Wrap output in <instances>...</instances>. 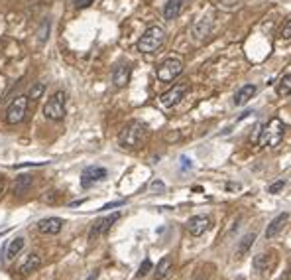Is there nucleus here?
Instances as JSON below:
<instances>
[{
	"label": "nucleus",
	"instance_id": "f257e3e1",
	"mask_svg": "<svg viewBox=\"0 0 291 280\" xmlns=\"http://www.w3.org/2000/svg\"><path fill=\"white\" fill-rule=\"evenodd\" d=\"M148 138V128L140 121H130L118 134V144L122 148H138Z\"/></svg>",
	"mask_w": 291,
	"mask_h": 280
},
{
	"label": "nucleus",
	"instance_id": "f03ea898",
	"mask_svg": "<svg viewBox=\"0 0 291 280\" xmlns=\"http://www.w3.org/2000/svg\"><path fill=\"white\" fill-rule=\"evenodd\" d=\"M164 42H165L164 28L162 26H150L142 34V38L138 39V50L142 53H153V51H158L164 46Z\"/></svg>",
	"mask_w": 291,
	"mask_h": 280
},
{
	"label": "nucleus",
	"instance_id": "7ed1b4c3",
	"mask_svg": "<svg viewBox=\"0 0 291 280\" xmlns=\"http://www.w3.org/2000/svg\"><path fill=\"white\" fill-rule=\"evenodd\" d=\"M283 132H285L283 123L279 118H272L266 127H262L256 144H260V146H278L283 140Z\"/></svg>",
	"mask_w": 291,
	"mask_h": 280
},
{
	"label": "nucleus",
	"instance_id": "20e7f679",
	"mask_svg": "<svg viewBox=\"0 0 291 280\" xmlns=\"http://www.w3.org/2000/svg\"><path fill=\"white\" fill-rule=\"evenodd\" d=\"M65 101H67V97H65L63 91H55L50 99H48L46 107H43L46 118H50V121H61L65 116Z\"/></svg>",
	"mask_w": 291,
	"mask_h": 280
},
{
	"label": "nucleus",
	"instance_id": "39448f33",
	"mask_svg": "<svg viewBox=\"0 0 291 280\" xmlns=\"http://www.w3.org/2000/svg\"><path fill=\"white\" fill-rule=\"evenodd\" d=\"M181 71H183V64H181V59L177 57H169V59H164L162 64L158 65V79L160 81H173V79H177L181 75Z\"/></svg>",
	"mask_w": 291,
	"mask_h": 280
},
{
	"label": "nucleus",
	"instance_id": "423d86ee",
	"mask_svg": "<svg viewBox=\"0 0 291 280\" xmlns=\"http://www.w3.org/2000/svg\"><path fill=\"white\" fill-rule=\"evenodd\" d=\"M28 101H30L28 95H20V97H16V99L10 103V107H8V111H6V123H8V125H18V123L24 121L26 111H28Z\"/></svg>",
	"mask_w": 291,
	"mask_h": 280
},
{
	"label": "nucleus",
	"instance_id": "0eeeda50",
	"mask_svg": "<svg viewBox=\"0 0 291 280\" xmlns=\"http://www.w3.org/2000/svg\"><path fill=\"white\" fill-rule=\"evenodd\" d=\"M191 85H187V83H179V85H173L169 91H165L164 95L160 97V103L164 105L165 109H171V107H175L187 93H189Z\"/></svg>",
	"mask_w": 291,
	"mask_h": 280
},
{
	"label": "nucleus",
	"instance_id": "6e6552de",
	"mask_svg": "<svg viewBox=\"0 0 291 280\" xmlns=\"http://www.w3.org/2000/svg\"><path fill=\"white\" fill-rule=\"evenodd\" d=\"M106 176H108L106 168H102V166H89V168H85V170H83V174H81V186L87 190V188H91V186H95V184L102 182Z\"/></svg>",
	"mask_w": 291,
	"mask_h": 280
},
{
	"label": "nucleus",
	"instance_id": "1a4fd4ad",
	"mask_svg": "<svg viewBox=\"0 0 291 280\" xmlns=\"http://www.w3.org/2000/svg\"><path fill=\"white\" fill-rule=\"evenodd\" d=\"M120 219V213H113V215L108 217H102V219H97L95 223H93V227L89 231V239L91 241H95V239H99L101 235H104L106 231L110 229L114 225V221H118Z\"/></svg>",
	"mask_w": 291,
	"mask_h": 280
},
{
	"label": "nucleus",
	"instance_id": "9d476101",
	"mask_svg": "<svg viewBox=\"0 0 291 280\" xmlns=\"http://www.w3.org/2000/svg\"><path fill=\"white\" fill-rule=\"evenodd\" d=\"M211 30H213V20H211L209 16H205V18H201L197 24L193 26V30H191V38H193V42H203V39L209 38Z\"/></svg>",
	"mask_w": 291,
	"mask_h": 280
},
{
	"label": "nucleus",
	"instance_id": "9b49d317",
	"mask_svg": "<svg viewBox=\"0 0 291 280\" xmlns=\"http://www.w3.org/2000/svg\"><path fill=\"white\" fill-rule=\"evenodd\" d=\"M211 227V219L207 215H197V217H191L189 223H187V231H189L193 237H201L205 235L207 231Z\"/></svg>",
	"mask_w": 291,
	"mask_h": 280
},
{
	"label": "nucleus",
	"instance_id": "f8f14e48",
	"mask_svg": "<svg viewBox=\"0 0 291 280\" xmlns=\"http://www.w3.org/2000/svg\"><path fill=\"white\" fill-rule=\"evenodd\" d=\"M63 227V219L59 217H46L38 223V231L43 235H57Z\"/></svg>",
	"mask_w": 291,
	"mask_h": 280
},
{
	"label": "nucleus",
	"instance_id": "ddd939ff",
	"mask_svg": "<svg viewBox=\"0 0 291 280\" xmlns=\"http://www.w3.org/2000/svg\"><path fill=\"white\" fill-rule=\"evenodd\" d=\"M130 73H132V69H130V65H128V64H118V65H116V67H114V71H113L114 87H118V89L126 87L128 81H130Z\"/></svg>",
	"mask_w": 291,
	"mask_h": 280
},
{
	"label": "nucleus",
	"instance_id": "4468645a",
	"mask_svg": "<svg viewBox=\"0 0 291 280\" xmlns=\"http://www.w3.org/2000/svg\"><path fill=\"white\" fill-rule=\"evenodd\" d=\"M289 221V213L287 211H283V213H279L270 225H267V229H266V239H274V237H278L279 235V231L285 227V223Z\"/></svg>",
	"mask_w": 291,
	"mask_h": 280
},
{
	"label": "nucleus",
	"instance_id": "2eb2a0df",
	"mask_svg": "<svg viewBox=\"0 0 291 280\" xmlns=\"http://www.w3.org/2000/svg\"><path fill=\"white\" fill-rule=\"evenodd\" d=\"M254 95H256V85H244L242 89L236 91V95H234V105L240 107V105L250 101Z\"/></svg>",
	"mask_w": 291,
	"mask_h": 280
},
{
	"label": "nucleus",
	"instance_id": "dca6fc26",
	"mask_svg": "<svg viewBox=\"0 0 291 280\" xmlns=\"http://www.w3.org/2000/svg\"><path fill=\"white\" fill-rule=\"evenodd\" d=\"M181 6H183V0H167L164 6V18L165 20H173L177 18L181 12Z\"/></svg>",
	"mask_w": 291,
	"mask_h": 280
},
{
	"label": "nucleus",
	"instance_id": "f3484780",
	"mask_svg": "<svg viewBox=\"0 0 291 280\" xmlns=\"http://www.w3.org/2000/svg\"><path fill=\"white\" fill-rule=\"evenodd\" d=\"M32 182H34V178H32V176H28V174H26V176H18L16 182H14V186H12L14 195H22V193H26V191L30 190Z\"/></svg>",
	"mask_w": 291,
	"mask_h": 280
},
{
	"label": "nucleus",
	"instance_id": "a211bd4d",
	"mask_svg": "<svg viewBox=\"0 0 291 280\" xmlns=\"http://www.w3.org/2000/svg\"><path fill=\"white\" fill-rule=\"evenodd\" d=\"M41 267V256L36 255V253H32V255L26 258V263L20 267V272L22 274H30V272H34V270H38Z\"/></svg>",
	"mask_w": 291,
	"mask_h": 280
},
{
	"label": "nucleus",
	"instance_id": "6ab92c4d",
	"mask_svg": "<svg viewBox=\"0 0 291 280\" xmlns=\"http://www.w3.org/2000/svg\"><path fill=\"white\" fill-rule=\"evenodd\" d=\"M24 245H26L24 237H16V239H12V241L8 243V247H6V261H12L14 256L24 249Z\"/></svg>",
	"mask_w": 291,
	"mask_h": 280
},
{
	"label": "nucleus",
	"instance_id": "aec40b11",
	"mask_svg": "<svg viewBox=\"0 0 291 280\" xmlns=\"http://www.w3.org/2000/svg\"><path fill=\"white\" fill-rule=\"evenodd\" d=\"M169 268H171V256H164L162 261H160V265H158V268H155V280H162L165 278L167 274H169Z\"/></svg>",
	"mask_w": 291,
	"mask_h": 280
},
{
	"label": "nucleus",
	"instance_id": "412c9836",
	"mask_svg": "<svg viewBox=\"0 0 291 280\" xmlns=\"http://www.w3.org/2000/svg\"><path fill=\"white\" fill-rule=\"evenodd\" d=\"M276 93L279 97H285V95H291V73L283 75L279 79L278 87H276Z\"/></svg>",
	"mask_w": 291,
	"mask_h": 280
},
{
	"label": "nucleus",
	"instance_id": "4be33fe9",
	"mask_svg": "<svg viewBox=\"0 0 291 280\" xmlns=\"http://www.w3.org/2000/svg\"><path fill=\"white\" fill-rule=\"evenodd\" d=\"M254 241H256V235H254V233L246 235V237H244V239L240 241V245H238V251H236V253H238V255H244V253H248V251H250V247L254 245Z\"/></svg>",
	"mask_w": 291,
	"mask_h": 280
},
{
	"label": "nucleus",
	"instance_id": "5701e85b",
	"mask_svg": "<svg viewBox=\"0 0 291 280\" xmlns=\"http://www.w3.org/2000/svg\"><path fill=\"white\" fill-rule=\"evenodd\" d=\"M267 267H270V256L267 255H260L254 258V268L258 270V272H264V270H267Z\"/></svg>",
	"mask_w": 291,
	"mask_h": 280
},
{
	"label": "nucleus",
	"instance_id": "b1692460",
	"mask_svg": "<svg viewBox=\"0 0 291 280\" xmlns=\"http://www.w3.org/2000/svg\"><path fill=\"white\" fill-rule=\"evenodd\" d=\"M150 270H153L152 261H150V258H144V261H142V265H140L138 274H136V276H138V278H144V276H146V274H148Z\"/></svg>",
	"mask_w": 291,
	"mask_h": 280
},
{
	"label": "nucleus",
	"instance_id": "393cba45",
	"mask_svg": "<svg viewBox=\"0 0 291 280\" xmlns=\"http://www.w3.org/2000/svg\"><path fill=\"white\" fill-rule=\"evenodd\" d=\"M43 91H46V85H43V83H36V85H34L32 89H30V93H28V97L36 101V99H39V97L43 95Z\"/></svg>",
	"mask_w": 291,
	"mask_h": 280
},
{
	"label": "nucleus",
	"instance_id": "a878e982",
	"mask_svg": "<svg viewBox=\"0 0 291 280\" xmlns=\"http://www.w3.org/2000/svg\"><path fill=\"white\" fill-rule=\"evenodd\" d=\"M48 36H50V20H43V24H41V28L38 30V39L43 44L46 39H48Z\"/></svg>",
	"mask_w": 291,
	"mask_h": 280
},
{
	"label": "nucleus",
	"instance_id": "bb28decb",
	"mask_svg": "<svg viewBox=\"0 0 291 280\" xmlns=\"http://www.w3.org/2000/svg\"><path fill=\"white\" fill-rule=\"evenodd\" d=\"M283 188H285V179H278L276 184H272V186L267 188V191H270V193H279Z\"/></svg>",
	"mask_w": 291,
	"mask_h": 280
},
{
	"label": "nucleus",
	"instance_id": "cd10ccee",
	"mask_svg": "<svg viewBox=\"0 0 291 280\" xmlns=\"http://www.w3.org/2000/svg\"><path fill=\"white\" fill-rule=\"evenodd\" d=\"M150 191H153V193H162V191H165V184L164 182H160V179H155V182L150 184Z\"/></svg>",
	"mask_w": 291,
	"mask_h": 280
},
{
	"label": "nucleus",
	"instance_id": "c85d7f7f",
	"mask_svg": "<svg viewBox=\"0 0 291 280\" xmlns=\"http://www.w3.org/2000/svg\"><path fill=\"white\" fill-rule=\"evenodd\" d=\"M69 2H71L75 8H87V6H91L95 0H69Z\"/></svg>",
	"mask_w": 291,
	"mask_h": 280
},
{
	"label": "nucleus",
	"instance_id": "c756f323",
	"mask_svg": "<svg viewBox=\"0 0 291 280\" xmlns=\"http://www.w3.org/2000/svg\"><path fill=\"white\" fill-rule=\"evenodd\" d=\"M279 38H281V39H289L291 38V20L285 26H283V30L279 32Z\"/></svg>",
	"mask_w": 291,
	"mask_h": 280
},
{
	"label": "nucleus",
	"instance_id": "7c9ffc66",
	"mask_svg": "<svg viewBox=\"0 0 291 280\" xmlns=\"http://www.w3.org/2000/svg\"><path fill=\"white\" fill-rule=\"evenodd\" d=\"M118 205H124V199H120V202H113V204L102 205V209H113V207H118Z\"/></svg>",
	"mask_w": 291,
	"mask_h": 280
},
{
	"label": "nucleus",
	"instance_id": "2f4dec72",
	"mask_svg": "<svg viewBox=\"0 0 291 280\" xmlns=\"http://www.w3.org/2000/svg\"><path fill=\"white\" fill-rule=\"evenodd\" d=\"M278 280H291V268H287V270H285Z\"/></svg>",
	"mask_w": 291,
	"mask_h": 280
},
{
	"label": "nucleus",
	"instance_id": "473e14b6",
	"mask_svg": "<svg viewBox=\"0 0 291 280\" xmlns=\"http://www.w3.org/2000/svg\"><path fill=\"white\" fill-rule=\"evenodd\" d=\"M181 164H183V168H187V170H189V168H191V160L187 158V156H183V158H181Z\"/></svg>",
	"mask_w": 291,
	"mask_h": 280
},
{
	"label": "nucleus",
	"instance_id": "72a5a7b5",
	"mask_svg": "<svg viewBox=\"0 0 291 280\" xmlns=\"http://www.w3.org/2000/svg\"><path fill=\"white\" fill-rule=\"evenodd\" d=\"M99 278V270H93V272H91V276L87 280H97Z\"/></svg>",
	"mask_w": 291,
	"mask_h": 280
},
{
	"label": "nucleus",
	"instance_id": "f704fd0d",
	"mask_svg": "<svg viewBox=\"0 0 291 280\" xmlns=\"http://www.w3.org/2000/svg\"><path fill=\"white\" fill-rule=\"evenodd\" d=\"M81 204H85V199H79V202H73V204H71V207H77V205H81Z\"/></svg>",
	"mask_w": 291,
	"mask_h": 280
},
{
	"label": "nucleus",
	"instance_id": "c9c22d12",
	"mask_svg": "<svg viewBox=\"0 0 291 280\" xmlns=\"http://www.w3.org/2000/svg\"><path fill=\"white\" fill-rule=\"evenodd\" d=\"M2 190H4V179L0 178V195H2Z\"/></svg>",
	"mask_w": 291,
	"mask_h": 280
},
{
	"label": "nucleus",
	"instance_id": "e433bc0d",
	"mask_svg": "<svg viewBox=\"0 0 291 280\" xmlns=\"http://www.w3.org/2000/svg\"><path fill=\"white\" fill-rule=\"evenodd\" d=\"M199 280H201V278H199Z\"/></svg>",
	"mask_w": 291,
	"mask_h": 280
}]
</instances>
